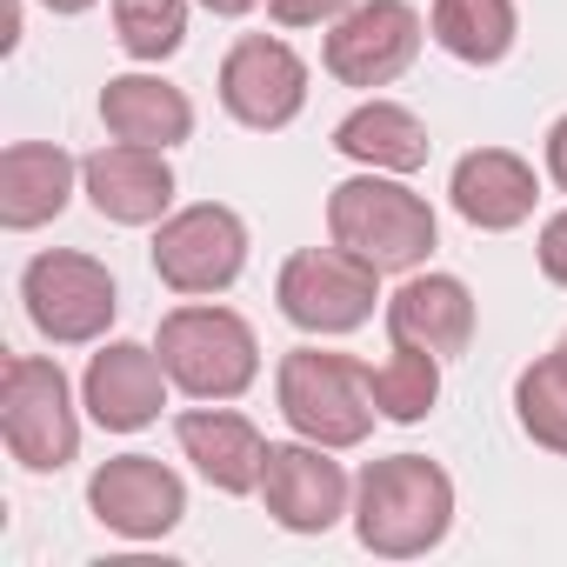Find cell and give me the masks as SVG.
<instances>
[{
    "mask_svg": "<svg viewBox=\"0 0 567 567\" xmlns=\"http://www.w3.org/2000/svg\"><path fill=\"white\" fill-rule=\"evenodd\" d=\"M454 527V481L427 454H388L368 461L354 481V534L381 560H414L434 554Z\"/></svg>",
    "mask_w": 567,
    "mask_h": 567,
    "instance_id": "cell-1",
    "label": "cell"
},
{
    "mask_svg": "<svg viewBox=\"0 0 567 567\" xmlns=\"http://www.w3.org/2000/svg\"><path fill=\"white\" fill-rule=\"evenodd\" d=\"M328 240L361 254L381 274H414L434 254L441 227H434V207L401 174H374L368 167V174H354V181H341L328 194Z\"/></svg>",
    "mask_w": 567,
    "mask_h": 567,
    "instance_id": "cell-2",
    "label": "cell"
},
{
    "mask_svg": "<svg viewBox=\"0 0 567 567\" xmlns=\"http://www.w3.org/2000/svg\"><path fill=\"white\" fill-rule=\"evenodd\" d=\"M274 401L288 414V427L301 441H321V447H361L381 421L374 408V388H368V368L354 354H328V348H295L280 354V374H274Z\"/></svg>",
    "mask_w": 567,
    "mask_h": 567,
    "instance_id": "cell-3",
    "label": "cell"
},
{
    "mask_svg": "<svg viewBox=\"0 0 567 567\" xmlns=\"http://www.w3.org/2000/svg\"><path fill=\"white\" fill-rule=\"evenodd\" d=\"M154 348H161L167 381L187 401H240L260 374V341L234 308H207V301L174 308V315H161Z\"/></svg>",
    "mask_w": 567,
    "mask_h": 567,
    "instance_id": "cell-4",
    "label": "cell"
},
{
    "mask_svg": "<svg viewBox=\"0 0 567 567\" xmlns=\"http://www.w3.org/2000/svg\"><path fill=\"white\" fill-rule=\"evenodd\" d=\"M0 441L28 474H61L81 454V414L61 361L8 354L0 361Z\"/></svg>",
    "mask_w": 567,
    "mask_h": 567,
    "instance_id": "cell-5",
    "label": "cell"
},
{
    "mask_svg": "<svg viewBox=\"0 0 567 567\" xmlns=\"http://www.w3.org/2000/svg\"><path fill=\"white\" fill-rule=\"evenodd\" d=\"M21 301H28L34 334L54 341V348H94V341H107V328L121 315L114 274L94 254H74V247H48V254L28 260Z\"/></svg>",
    "mask_w": 567,
    "mask_h": 567,
    "instance_id": "cell-6",
    "label": "cell"
},
{
    "mask_svg": "<svg viewBox=\"0 0 567 567\" xmlns=\"http://www.w3.org/2000/svg\"><path fill=\"white\" fill-rule=\"evenodd\" d=\"M274 301L301 334L315 341H334V334H354L374 321V301H381V267H368L361 254L348 247H301L280 260V280H274Z\"/></svg>",
    "mask_w": 567,
    "mask_h": 567,
    "instance_id": "cell-7",
    "label": "cell"
},
{
    "mask_svg": "<svg viewBox=\"0 0 567 567\" xmlns=\"http://www.w3.org/2000/svg\"><path fill=\"white\" fill-rule=\"evenodd\" d=\"M154 274H161V288H174L187 301L227 295L247 274V220L220 200H194V207L167 214L154 234Z\"/></svg>",
    "mask_w": 567,
    "mask_h": 567,
    "instance_id": "cell-8",
    "label": "cell"
},
{
    "mask_svg": "<svg viewBox=\"0 0 567 567\" xmlns=\"http://www.w3.org/2000/svg\"><path fill=\"white\" fill-rule=\"evenodd\" d=\"M421 41H427L421 8H408V0H354V8L328 28L321 61H328V74L341 87H388V81H401L414 68Z\"/></svg>",
    "mask_w": 567,
    "mask_h": 567,
    "instance_id": "cell-9",
    "label": "cell"
},
{
    "mask_svg": "<svg viewBox=\"0 0 567 567\" xmlns=\"http://www.w3.org/2000/svg\"><path fill=\"white\" fill-rule=\"evenodd\" d=\"M260 501H267V520L274 527H288V534H328L354 507V481L334 461V447L295 434V441H267Z\"/></svg>",
    "mask_w": 567,
    "mask_h": 567,
    "instance_id": "cell-10",
    "label": "cell"
},
{
    "mask_svg": "<svg viewBox=\"0 0 567 567\" xmlns=\"http://www.w3.org/2000/svg\"><path fill=\"white\" fill-rule=\"evenodd\" d=\"M220 107L254 134L295 127L308 107V61L274 34H240L220 61Z\"/></svg>",
    "mask_w": 567,
    "mask_h": 567,
    "instance_id": "cell-11",
    "label": "cell"
},
{
    "mask_svg": "<svg viewBox=\"0 0 567 567\" xmlns=\"http://www.w3.org/2000/svg\"><path fill=\"white\" fill-rule=\"evenodd\" d=\"M87 514L121 540H161L187 514V481L154 454H114L87 474Z\"/></svg>",
    "mask_w": 567,
    "mask_h": 567,
    "instance_id": "cell-12",
    "label": "cell"
},
{
    "mask_svg": "<svg viewBox=\"0 0 567 567\" xmlns=\"http://www.w3.org/2000/svg\"><path fill=\"white\" fill-rule=\"evenodd\" d=\"M81 194L114 227H161L167 207H174V167H167L161 147L114 141V147H94L81 161Z\"/></svg>",
    "mask_w": 567,
    "mask_h": 567,
    "instance_id": "cell-13",
    "label": "cell"
},
{
    "mask_svg": "<svg viewBox=\"0 0 567 567\" xmlns=\"http://www.w3.org/2000/svg\"><path fill=\"white\" fill-rule=\"evenodd\" d=\"M81 408L94 414V427L107 434H141L161 421L167 408V368H161V348H141V341H107L87 374H81Z\"/></svg>",
    "mask_w": 567,
    "mask_h": 567,
    "instance_id": "cell-14",
    "label": "cell"
},
{
    "mask_svg": "<svg viewBox=\"0 0 567 567\" xmlns=\"http://www.w3.org/2000/svg\"><path fill=\"white\" fill-rule=\"evenodd\" d=\"M381 315H388V341L427 348L441 361L467 354V341H474V295H467L461 274H421L414 267Z\"/></svg>",
    "mask_w": 567,
    "mask_h": 567,
    "instance_id": "cell-15",
    "label": "cell"
},
{
    "mask_svg": "<svg viewBox=\"0 0 567 567\" xmlns=\"http://www.w3.org/2000/svg\"><path fill=\"white\" fill-rule=\"evenodd\" d=\"M447 200H454V214H461L467 227H481V234H514L520 220H534L540 181H534V167H527L520 154H507V147H474V154L454 161Z\"/></svg>",
    "mask_w": 567,
    "mask_h": 567,
    "instance_id": "cell-16",
    "label": "cell"
},
{
    "mask_svg": "<svg viewBox=\"0 0 567 567\" xmlns=\"http://www.w3.org/2000/svg\"><path fill=\"white\" fill-rule=\"evenodd\" d=\"M174 441H181V454L194 461V474H200L207 487H220V494H260L267 441H260V427H254L247 414L200 401V408H187V414L174 421Z\"/></svg>",
    "mask_w": 567,
    "mask_h": 567,
    "instance_id": "cell-17",
    "label": "cell"
},
{
    "mask_svg": "<svg viewBox=\"0 0 567 567\" xmlns=\"http://www.w3.org/2000/svg\"><path fill=\"white\" fill-rule=\"evenodd\" d=\"M74 187H81V161L61 141H14L0 154V227L34 234V227L61 220Z\"/></svg>",
    "mask_w": 567,
    "mask_h": 567,
    "instance_id": "cell-18",
    "label": "cell"
},
{
    "mask_svg": "<svg viewBox=\"0 0 567 567\" xmlns=\"http://www.w3.org/2000/svg\"><path fill=\"white\" fill-rule=\"evenodd\" d=\"M101 121L114 141H134V147H181L194 134V101L161 81V74H114L101 87Z\"/></svg>",
    "mask_w": 567,
    "mask_h": 567,
    "instance_id": "cell-19",
    "label": "cell"
},
{
    "mask_svg": "<svg viewBox=\"0 0 567 567\" xmlns=\"http://www.w3.org/2000/svg\"><path fill=\"white\" fill-rule=\"evenodd\" d=\"M334 154L341 161H361L374 174H421L434 141H427V121L401 101H361L341 127H334Z\"/></svg>",
    "mask_w": 567,
    "mask_h": 567,
    "instance_id": "cell-20",
    "label": "cell"
},
{
    "mask_svg": "<svg viewBox=\"0 0 567 567\" xmlns=\"http://www.w3.org/2000/svg\"><path fill=\"white\" fill-rule=\"evenodd\" d=\"M427 34L461 68H501L514 54L520 14H514V0H434V8H427Z\"/></svg>",
    "mask_w": 567,
    "mask_h": 567,
    "instance_id": "cell-21",
    "label": "cell"
},
{
    "mask_svg": "<svg viewBox=\"0 0 567 567\" xmlns=\"http://www.w3.org/2000/svg\"><path fill=\"white\" fill-rule=\"evenodd\" d=\"M368 388H374L381 421L414 427V421H427L434 401H441V354H427V348H401V341H394V354H388L381 368H368Z\"/></svg>",
    "mask_w": 567,
    "mask_h": 567,
    "instance_id": "cell-22",
    "label": "cell"
},
{
    "mask_svg": "<svg viewBox=\"0 0 567 567\" xmlns=\"http://www.w3.org/2000/svg\"><path fill=\"white\" fill-rule=\"evenodd\" d=\"M514 421L534 447L567 454V374H560L554 354H540L534 368L514 374Z\"/></svg>",
    "mask_w": 567,
    "mask_h": 567,
    "instance_id": "cell-23",
    "label": "cell"
},
{
    "mask_svg": "<svg viewBox=\"0 0 567 567\" xmlns=\"http://www.w3.org/2000/svg\"><path fill=\"white\" fill-rule=\"evenodd\" d=\"M114 41L147 68L174 61L187 48V0H114Z\"/></svg>",
    "mask_w": 567,
    "mask_h": 567,
    "instance_id": "cell-24",
    "label": "cell"
},
{
    "mask_svg": "<svg viewBox=\"0 0 567 567\" xmlns=\"http://www.w3.org/2000/svg\"><path fill=\"white\" fill-rule=\"evenodd\" d=\"M354 0H267L274 28H334Z\"/></svg>",
    "mask_w": 567,
    "mask_h": 567,
    "instance_id": "cell-25",
    "label": "cell"
},
{
    "mask_svg": "<svg viewBox=\"0 0 567 567\" xmlns=\"http://www.w3.org/2000/svg\"><path fill=\"white\" fill-rule=\"evenodd\" d=\"M534 254H540V274L554 280V288H567V207L540 220V240H534Z\"/></svg>",
    "mask_w": 567,
    "mask_h": 567,
    "instance_id": "cell-26",
    "label": "cell"
},
{
    "mask_svg": "<svg viewBox=\"0 0 567 567\" xmlns=\"http://www.w3.org/2000/svg\"><path fill=\"white\" fill-rule=\"evenodd\" d=\"M547 174H554V187L567 194V114L547 127Z\"/></svg>",
    "mask_w": 567,
    "mask_h": 567,
    "instance_id": "cell-27",
    "label": "cell"
},
{
    "mask_svg": "<svg viewBox=\"0 0 567 567\" xmlns=\"http://www.w3.org/2000/svg\"><path fill=\"white\" fill-rule=\"evenodd\" d=\"M200 8H207V14H220V21H240V14H254V8H260V0H200Z\"/></svg>",
    "mask_w": 567,
    "mask_h": 567,
    "instance_id": "cell-28",
    "label": "cell"
},
{
    "mask_svg": "<svg viewBox=\"0 0 567 567\" xmlns=\"http://www.w3.org/2000/svg\"><path fill=\"white\" fill-rule=\"evenodd\" d=\"M41 8H48V14H87L94 0H41Z\"/></svg>",
    "mask_w": 567,
    "mask_h": 567,
    "instance_id": "cell-29",
    "label": "cell"
},
{
    "mask_svg": "<svg viewBox=\"0 0 567 567\" xmlns=\"http://www.w3.org/2000/svg\"><path fill=\"white\" fill-rule=\"evenodd\" d=\"M554 361H560V374H567V334H560V341H554Z\"/></svg>",
    "mask_w": 567,
    "mask_h": 567,
    "instance_id": "cell-30",
    "label": "cell"
}]
</instances>
